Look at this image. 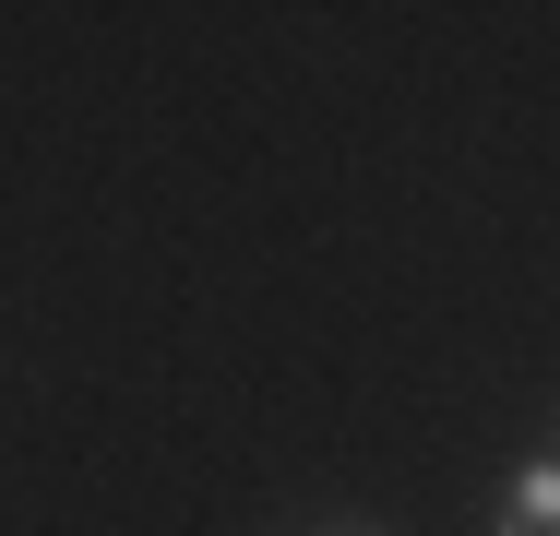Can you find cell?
Returning <instances> with one entry per match:
<instances>
[{
  "mask_svg": "<svg viewBox=\"0 0 560 536\" xmlns=\"http://www.w3.org/2000/svg\"><path fill=\"white\" fill-rule=\"evenodd\" d=\"M489 536H560V453H525L513 489H501V525Z\"/></svg>",
  "mask_w": 560,
  "mask_h": 536,
  "instance_id": "1",
  "label": "cell"
},
{
  "mask_svg": "<svg viewBox=\"0 0 560 536\" xmlns=\"http://www.w3.org/2000/svg\"><path fill=\"white\" fill-rule=\"evenodd\" d=\"M311 536H382V525H358V513H335V525H311Z\"/></svg>",
  "mask_w": 560,
  "mask_h": 536,
  "instance_id": "2",
  "label": "cell"
},
{
  "mask_svg": "<svg viewBox=\"0 0 560 536\" xmlns=\"http://www.w3.org/2000/svg\"><path fill=\"white\" fill-rule=\"evenodd\" d=\"M549 453H560V406H549Z\"/></svg>",
  "mask_w": 560,
  "mask_h": 536,
  "instance_id": "3",
  "label": "cell"
}]
</instances>
